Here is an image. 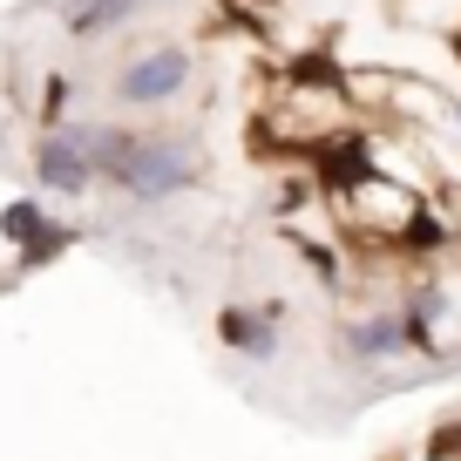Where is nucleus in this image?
Wrapping results in <instances>:
<instances>
[{
  "label": "nucleus",
  "mask_w": 461,
  "mask_h": 461,
  "mask_svg": "<svg viewBox=\"0 0 461 461\" xmlns=\"http://www.w3.org/2000/svg\"><path fill=\"white\" fill-rule=\"evenodd\" d=\"M184 82H190V48L163 41V48L136 55L130 68L115 75V102H122V109H157V102H170Z\"/></svg>",
  "instance_id": "nucleus-2"
},
{
  "label": "nucleus",
  "mask_w": 461,
  "mask_h": 461,
  "mask_svg": "<svg viewBox=\"0 0 461 461\" xmlns=\"http://www.w3.org/2000/svg\"><path fill=\"white\" fill-rule=\"evenodd\" d=\"M34 176H41L48 190H61V197H82V190L95 184L82 130H41V143H34Z\"/></svg>",
  "instance_id": "nucleus-3"
},
{
  "label": "nucleus",
  "mask_w": 461,
  "mask_h": 461,
  "mask_svg": "<svg viewBox=\"0 0 461 461\" xmlns=\"http://www.w3.org/2000/svg\"><path fill=\"white\" fill-rule=\"evenodd\" d=\"M136 7H143V0H61V21H68L75 41H95V34L122 28Z\"/></svg>",
  "instance_id": "nucleus-6"
},
{
  "label": "nucleus",
  "mask_w": 461,
  "mask_h": 461,
  "mask_svg": "<svg viewBox=\"0 0 461 461\" xmlns=\"http://www.w3.org/2000/svg\"><path fill=\"white\" fill-rule=\"evenodd\" d=\"M292 88H346V68H332L326 48H305V55L292 61Z\"/></svg>",
  "instance_id": "nucleus-12"
},
{
  "label": "nucleus",
  "mask_w": 461,
  "mask_h": 461,
  "mask_svg": "<svg viewBox=\"0 0 461 461\" xmlns=\"http://www.w3.org/2000/svg\"><path fill=\"white\" fill-rule=\"evenodd\" d=\"M407 346V326L393 312H366L346 326V353H360V360H387V353H401Z\"/></svg>",
  "instance_id": "nucleus-7"
},
{
  "label": "nucleus",
  "mask_w": 461,
  "mask_h": 461,
  "mask_svg": "<svg viewBox=\"0 0 461 461\" xmlns=\"http://www.w3.org/2000/svg\"><path fill=\"white\" fill-rule=\"evenodd\" d=\"M258 7H278V0H258Z\"/></svg>",
  "instance_id": "nucleus-17"
},
{
  "label": "nucleus",
  "mask_w": 461,
  "mask_h": 461,
  "mask_svg": "<svg viewBox=\"0 0 461 461\" xmlns=\"http://www.w3.org/2000/svg\"><path fill=\"white\" fill-rule=\"evenodd\" d=\"M455 447H461V428H447L441 441H434V455H455Z\"/></svg>",
  "instance_id": "nucleus-15"
},
{
  "label": "nucleus",
  "mask_w": 461,
  "mask_h": 461,
  "mask_svg": "<svg viewBox=\"0 0 461 461\" xmlns=\"http://www.w3.org/2000/svg\"><path fill=\"white\" fill-rule=\"evenodd\" d=\"M41 230H48V211L34 197H14L7 211H0V238H14V245H34Z\"/></svg>",
  "instance_id": "nucleus-10"
},
{
  "label": "nucleus",
  "mask_w": 461,
  "mask_h": 461,
  "mask_svg": "<svg viewBox=\"0 0 461 461\" xmlns=\"http://www.w3.org/2000/svg\"><path fill=\"white\" fill-rule=\"evenodd\" d=\"M447 48H455V55H461V34H447Z\"/></svg>",
  "instance_id": "nucleus-16"
},
{
  "label": "nucleus",
  "mask_w": 461,
  "mask_h": 461,
  "mask_svg": "<svg viewBox=\"0 0 461 461\" xmlns=\"http://www.w3.org/2000/svg\"><path fill=\"white\" fill-rule=\"evenodd\" d=\"M278 312H285V305H265V312L224 305V312H217V332H224V346H238L245 360H272L278 353Z\"/></svg>",
  "instance_id": "nucleus-5"
},
{
  "label": "nucleus",
  "mask_w": 461,
  "mask_h": 461,
  "mask_svg": "<svg viewBox=\"0 0 461 461\" xmlns=\"http://www.w3.org/2000/svg\"><path fill=\"white\" fill-rule=\"evenodd\" d=\"M312 176L326 197H353V190L374 176V149H366V136H326V143H312Z\"/></svg>",
  "instance_id": "nucleus-4"
},
{
  "label": "nucleus",
  "mask_w": 461,
  "mask_h": 461,
  "mask_svg": "<svg viewBox=\"0 0 461 461\" xmlns=\"http://www.w3.org/2000/svg\"><path fill=\"white\" fill-rule=\"evenodd\" d=\"M393 245H401V251H441V245H447V224L414 203V211H407V224L393 230Z\"/></svg>",
  "instance_id": "nucleus-9"
},
{
  "label": "nucleus",
  "mask_w": 461,
  "mask_h": 461,
  "mask_svg": "<svg viewBox=\"0 0 461 461\" xmlns=\"http://www.w3.org/2000/svg\"><path fill=\"white\" fill-rule=\"evenodd\" d=\"M441 312H447L441 292H414V299H407V319H401L407 346H434V319H441Z\"/></svg>",
  "instance_id": "nucleus-11"
},
{
  "label": "nucleus",
  "mask_w": 461,
  "mask_h": 461,
  "mask_svg": "<svg viewBox=\"0 0 461 461\" xmlns=\"http://www.w3.org/2000/svg\"><path fill=\"white\" fill-rule=\"evenodd\" d=\"M75 238H82L75 224H55V217H48V230H41V238H34V245H21V265H28V272H34V265H55L61 251L75 245Z\"/></svg>",
  "instance_id": "nucleus-13"
},
{
  "label": "nucleus",
  "mask_w": 461,
  "mask_h": 461,
  "mask_svg": "<svg viewBox=\"0 0 461 461\" xmlns=\"http://www.w3.org/2000/svg\"><path fill=\"white\" fill-rule=\"evenodd\" d=\"M82 149H88V163H95V176L115 184V170H122L130 149H136V130H122V122H95V130H82Z\"/></svg>",
  "instance_id": "nucleus-8"
},
{
  "label": "nucleus",
  "mask_w": 461,
  "mask_h": 461,
  "mask_svg": "<svg viewBox=\"0 0 461 461\" xmlns=\"http://www.w3.org/2000/svg\"><path fill=\"white\" fill-rule=\"evenodd\" d=\"M68 95H75L68 75H48V82H41V130H61V109H68Z\"/></svg>",
  "instance_id": "nucleus-14"
},
{
  "label": "nucleus",
  "mask_w": 461,
  "mask_h": 461,
  "mask_svg": "<svg viewBox=\"0 0 461 461\" xmlns=\"http://www.w3.org/2000/svg\"><path fill=\"white\" fill-rule=\"evenodd\" d=\"M190 184H203V157H197L190 136H170V130L136 136L130 163L115 170V190H130L136 203H163V197H176V190H190Z\"/></svg>",
  "instance_id": "nucleus-1"
}]
</instances>
